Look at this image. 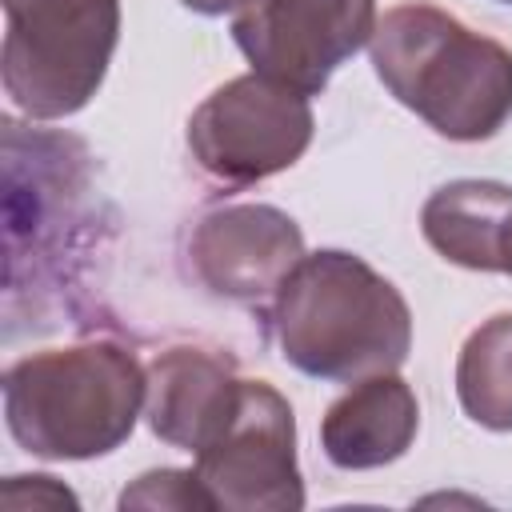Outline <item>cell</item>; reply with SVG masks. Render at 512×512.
<instances>
[{"label": "cell", "instance_id": "cell-6", "mask_svg": "<svg viewBox=\"0 0 512 512\" xmlns=\"http://www.w3.org/2000/svg\"><path fill=\"white\" fill-rule=\"evenodd\" d=\"M196 480L212 508L288 512L304 504L296 468V424L288 400L264 380L240 384L232 420L196 452Z\"/></svg>", "mask_w": 512, "mask_h": 512}, {"label": "cell", "instance_id": "cell-10", "mask_svg": "<svg viewBox=\"0 0 512 512\" xmlns=\"http://www.w3.org/2000/svg\"><path fill=\"white\" fill-rule=\"evenodd\" d=\"M416 424L420 408L412 388L392 372H376L328 408L320 440L336 468H380L408 452Z\"/></svg>", "mask_w": 512, "mask_h": 512}, {"label": "cell", "instance_id": "cell-1", "mask_svg": "<svg viewBox=\"0 0 512 512\" xmlns=\"http://www.w3.org/2000/svg\"><path fill=\"white\" fill-rule=\"evenodd\" d=\"M280 352L320 380L396 372L412 344V312L396 284L352 252L304 256L272 300Z\"/></svg>", "mask_w": 512, "mask_h": 512}, {"label": "cell", "instance_id": "cell-5", "mask_svg": "<svg viewBox=\"0 0 512 512\" xmlns=\"http://www.w3.org/2000/svg\"><path fill=\"white\" fill-rule=\"evenodd\" d=\"M312 140L308 96L260 72L216 88L188 120V148L204 172L228 184H252L292 168Z\"/></svg>", "mask_w": 512, "mask_h": 512}, {"label": "cell", "instance_id": "cell-3", "mask_svg": "<svg viewBox=\"0 0 512 512\" xmlns=\"http://www.w3.org/2000/svg\"><path fill=\"white\" fill-rule=\"evenodd\" d=\"M148 396V376L120 344L92 340L24 356L4 376V416L20 448L88 460L120 448Z\"/></svg>", "mask_w": 512, "mask_h": 512}, {"label": "cell", "instance_id": "cell-14", "mask_svg": "<svg viewBox=\"0 0 512 512\" xmlns=\"http://www.w3.org/2000/svg\"><path fill=\"white\" fill-rule=\"evenodd\" d=\"M184 8H192V12H200V16H232L244 0H180Z\"/></svg>", "mask_w": 512, "mask_h": 512}, {"label": "cell", "instance_id": "cell-15", "mask_svg": "<svg viewBox=\"0 0 512 512\" xmlns=\"http://www.w3.org/2000/svg\"><path fill=\"white\" fill-rule=\"evenodd\" d=\"M504 4H512V0H504Z\"/></svg>", "mask_w": 512, "mask_h": 512}, {"label": "cell", "instance_id": "cell-9", "mask_svg": "<svg viewBox=\"0 0 512 512\" xmlns=\"http://www.w3.org/2000/svg\"><path fill=\"white\" fill-rule=\"evenodd\" d=\"M240 384L228 356L208 348H168L148 364V428L188 452L212 444L240 404Z\"/></svg>", "mask_w": 512, "mask_h": 512}, {"label": "cell", "instance_id": "cell-4", "mask_svg": "<svg viewBox=\"0 0 512 512\" xmlns=\"http://www.w3.org/2000/svg\"><path fill=\"white\" fill-rule=\"evenodd\" d=\"M4 92L36 120L80 112L112 60L120 36V0H0Z\"/></svg>", "mask_w": 512, "mask_h": 512}, {"label": "cell", "instance_id": "cell-2", "mask_svg": "<svg viewBox=\"0 0 512 512\" xmlns=\"http://www.w3.org/2000/svg\"><path fill=\"white\" fill-rule=\"evenodd\" d=\"M372 68L448 140H488L512 116V52L432 4H396L376 20Z\"/></svg>", "mask_w": 512, "mask_h": 512}, {"label": "cell", "instance_id": "cell-8", "mask_svg": "<svg viewBox=\"0 0 512 512\" xmlns=\"http://www.w3.org/2000/svg\"><path fill=\"white\" fill-rule=\"evenodd\" d=\"M188 256L204 288L224 300L256 304L276 296L288 272L304 260V236L280 208L232 204L196 224Z\"/></svg>", "mask_w": 512, "mask_h": 512}, {"label": "cell", "instance_id": "cell-13", "mask_svg": "<svg viewBox=\"0 0 512 512\" xmlns=\"http://www.w3.org/2000/svg\"><path fill=\"white\" fill-rule=\"evenodd\" d=\"M120 508H212L196 472H148L132 488H124Z\"/></svg>", "mask_w": 512, "mask_h": 512}, {"label": "cell", "instance_id": "cell-12", "mask_svg": "<svg viewBox=\"0 0 512 512\" xmlns=\"http://www.w3.org/2000/svg\"><path fill=\"white\" fill-rule=\"evenodd\" d=\"M456 392L476 424L512 432V312L492 316L464 340Z\"/></svg>", "mask_w": 512, "mask_h": 512}, {"label": "cell", "instance_id": "cell-7", "mask_svg": "<svg viewBox=\"0 0 512 512\" xmlns=\"http://www.w3.org/2000/svg\"><path fill=\"white\" fill-rule=\"evenodd\" d=\"M372 28L376 0H244L232 12V40L252 68L304 96L320 92Z\"/></svg>", "mask_w": 512, "mask_h": 512}, {"label": "cell", "instance_id": "cell-11", "mask_svg": "<svg viewBox=\"0 0 512 512\" xmlns=\"http://www.w3.org/2000/svg\"><path fill=\"white\" fill-rule=\"evenodd\" d=\"M512 216V188L496 180H456L432 192L420 212L424 240L452 264L500 272V244Z\"/></svg>", "mask_w": 512, "mask_h": 512}]
</instances>
